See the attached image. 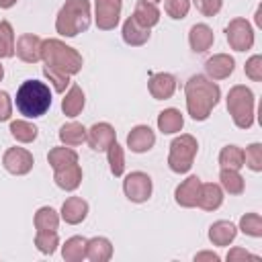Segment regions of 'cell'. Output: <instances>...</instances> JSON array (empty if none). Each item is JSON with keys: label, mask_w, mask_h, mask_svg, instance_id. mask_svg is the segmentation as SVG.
Returning <instances> with one entry per match:
<instances>
[{"label": "cell", "mask_w": 262, "mask_h": 262, "mask_svg": "<svg viewBox=\"0 0 262 262\" xmlns=\"http://www.w3.org/2000/svg\"><path fill=\"white\" fill-rule=\"evenodd\" d=\"M86 141L94 151H106V147L117 141V131L108 123H94L86 129Z\"/></svg>", "instance_id": "obj_12"}, {"label": "cell", "mask_w": 262, "mask_h": 262, "mask_svg": "<svg viewBox=\"0 0 262 262\" xmlns=\"http://www.w3.org/2000/svg\"><path fill=\"white\" fill-rule=\"evenodd\" d=\"M192 2L203 16H215L223 6V0H192Z\"/></svg>", "instance_id": "obj_42"}, {"label": "cell", "mask_w": 262, "mask_h": 262, "mask_svg": "<svg viewBox=\"0 0 262 262\" xmlns=\"http://www.w3.org/2000/svg\"><path fill=\"white\" fill-rule=\"evenodd\" d=\"M123 0H94V20L100 31H111L119 25Z\"/></svg>", "instance_id": "obj_10"}, {"label": "cell", "mask_w": 262, "mask_h": 262, "mask_svg": "<svg viewBox=\"0 0 262 262\" xmlns=\"http://www.w3.org/2000/svg\"><path fill=\"white\" fill-rule=\"evenodd\" d=\"M244 72H246V76H248L250 80L260 82V80H262V55H252V57L246 61Z\"/></svg>", "instance_id": "obj_41"}, {"label": "cell", "mask_w": 262, "mask_h": 262, "mask_svg": "<svg viewBox=\"0 0 262 262\" xmlns=\"http://www.w3.org/2000/svg\"><path fill=\"white\" fill-rule=\"evenodd\" d=\"M254 104H256V98H254V92L248 86L237 84V86L229 88V92H227V111H229L235 127L250 129L254 125Z\"/></svg>", "instance_id": "obj_5"}, {"label": "cell", "mask_w": 262, "mask_h": 262, "mask_svg": "<svg viewBox=\"0 0 262 262\" xmlns=\"http://www.w3.org/2000/svg\"><path fill=\"white\" fill-rule=\"evenodd\" d=\"M239 229L250 237H260L262 235V217L258 213H246L239 219Z\"/></svg>", "instance_id": "obj_37"}, {"label": "cell", "mask_w": 262, "mask_h": 262, "mask_svg": "<svg viewBox=\"0 0 262 262\" xmlns=\"http://www.w3.org/2000/svg\"><path fill=\"white\" fill-rule=\"evenodd\" d=\"M43 74L49 78V82L53 84V90L55 92H66V88H68V84H70V76H66V74H61V72H57V70H51V68H47V66H43Z\"/></svg>", "instance_id": "obj_40"}, {"label": "cell", "mask_w": 262, "mask_h": 262, "mask_svg": "<svg viewBox=\"0 0 262 262\" xmlns=\"http://www.w3.org/2000/svg\"><path fill=\"white\" fill-rule=\"evenodd\" d=\"M53 180L61 190H76L82 182V168L76 164H70L66 168L53 170Z\"/></svg>", "instance_id": "obj_19"}, {"label": "cell", "mask_w": 262, "mask_h": 262, "mask_svg": "<svg viewBox=\"0 0 262 262\" xmlns=\"http://www.w3.org/2000/svg\"><path fill=\"white\" fill-rule=\"evenodd\" d=\"M233 68H235V59L227 53H215L205 61V72H207V78L211 80L229 78L233 74Z\"/></svg>", "instance_id": "obj_15"}, {"label": "cell", "mask_w": 262, "mask_h": 262, "mask_svg": "<svg viewBox=\"0 0 262 262\" xmlns=\"http://www.w3.org/2000/svg\"><path fill=\"white\" fill-rule=\"evenodd\" d=\"M225 37L233 51H248L254 45V29L246 18H231L225 27Z\"/></svg>", "instance_id": "obj_7"}, {"label": "cell", "mask_w": 262, "mask_h": 262, "mask_svg": "<svg viewBox=\"0 0 262 262\" xmlns=\"http://www.w3.org/2000/svg\"><path fill=\"white\" fill-rule=\"evenodd\" d=\"M121 35H123V41L127 43V45H131V47H139V45H145L147 43V39H149V29H145V27H141L133 16H129L125 23H123V31H121Z\"/></svg>", "instance_id": "obj_20"}, {"label": "cell", "mask_w": 262, "mask_h": 262, "mask_svg": "<svg viewBox=\"0 0 262 262\" xmlns=\"http://www.w3.org/2000/svg\"><path fill=\"white\" fill-rule=\"evenodd\" d=\"M14 55V31L8 20H0V59Z\"/></svg>", "instance_id": "obj_35"}, {"label": "cell", "mask_w": 262, "mask_h": 262, "mask_svg": "<svg viewBox=\"0 0 262 262\" xmlns=\"http://www.w3.org/2000/svg\"><path fill=\"white\" fill-rule=\"evenodd\" d=\"M215 41V35H213V29L205 23H199V25H192L190 31H188V43H190V49L194 53H205L207 49H211Z\"/></svg>", "instance_id": "obj_17"}, {"label": "cell", "mask_w": 262, "mask_h": 262, "mask_svg": "<svg viewBox=\"0 0 262 262\" xmlns=\"http://www.w3.org/2000/svg\"><path fill=\"white\" fill-rule=\"evenodd\" d=\"M151 178L145 172H131L123 180V192L131 203H145L151 196Z\"/></svg>", "instance_id": "obj_8"}, {"label": "cell", "mask_w": 262, "mask_h": 262, "mask_svg": "<svg viewBox=\"0 0 262 262\" xmlns=\"http://www.w3.org/2000/svg\"><path fill=\"white\" fill-rule=\"evenodd\" d=\"M246 258H252V260H258L256 254H250L248 250L244 248H233L227 252V262H235V260H246Z\"/></svg>", "instance_id": "obj_44"}, {"label": "cell", "mask_w": 262, "mask_h": 262, "mask_svg": "<svg viewBox=\"0 0 262 262\" xmlns=\"http://www.w3.org/2000/svg\"><path fill=\"white\" fill-rule=\"evenodd\" d=\"M37 131H39V129H37L33 123L23 121V119L10 123V135H12L16 141H20V143H31V141H35V139H37Z\"/></svg>", "instance_id": "obj_33"}, {"label": "cell", "mask_w": 262, "mask_h": 262, "mask_svg": "<svg viewBox=\"0 0 262 262\" xmlns=\"http://www.w3.org/2000/svg\"><path fill=\"white\" fill-rule=\"evenodd\" d=\"M14 4H16V0H0V8H10Z\"/></svg>", "instance_id": "obj_46"}, {"label": "cell", "mask_w": 262, "mask_h": 262, "mask_svg": "<svg viewBox=\"0 0 262 262\" xmlns=\"http://www.w3.org/2000/svg\"><path fill=\"white\" fill-rule=\"evenodd\" d=\"M35 246L41 254H53L59 246L57 231H37L35 235Z\"/></svg>", "instance_id": "obj_36"}, {"label": "cell", "mask_w": 262, "mask_h": 262, "mask_svg": "<svg viewBox=\"0 0 262 262\" xmlns=\"http://www.w3.org/2000/svg\"><path fill=\"white\" fill-rule=\"evenodd\" d=\"M237 235V227L231 223V221H215L211 227H209V239L213 246H229Z\"/></svg>", "instance_id": "obj_22"}, {"label": "cell", "mask_w": 262, "mask_h": 262, "mask_svg": "<svg viewBox=\"0 0 262 262\" xmlns=\"http://www.w3.org/2000/svg\"><path fill=\"white\" fill-rule=\"evenodd\" d=\"M219 166L221 168L239 170L244 166V149L237 147V145H225L219 151Z\"/></svg>", "instance_id": "obj_32"}, {"label": "cell", "mask_w": 262, "mask_h": 262, "mask_svg": "<svg viewBox=\"0 0 262 262\" xmlns=\"http://www.w3.org/2000/svg\"><path fill=\"white\" fill-rule=\"evenodd\" d=\"M88 215V203L82 196H70L61 205V219L70 225H78Z\"/></svg>", "instance_id": "obj_18"}, {"label": "cell", "mask_w": 262, "mask_h": 262, "mask_svg": "<svg viewBox=\"0 0 262 262\" xmlns=\"http://www.w3.org/2000/svg\"><path fill=\"white\" fill-rule=\"evenodd\" d=\"M113 256V244L106 237H92L86 242V258L92 262H106Z\"/></svg>", "instance_id": "obj_24"}, {"label": "cell", "mask_w": 262, "mask_h": 262, "mask_svg": "<svg viewBox=\"0 0 262 262\" xmlns=\"http://www.w3.org/2000/svg\"><path fill=\"white\" fill-rule=\"evenodd\" d=\"M35 158L29 149L25 147H8L2 156V166L6 168V172L14 174V176H25L33 170Z\"/></svg>", "instance_id": "obj_9"}, {"label": "cell", "mask_w": 262, "mask_h": 262, "mask_svg": "<svg viewBox=\"0 0 262 262\" xmlns=\"http://www.w3.org/2000/svg\"><path fill=\"white\" fill-rule=\"evenodd\" d=\"M59 141L63 145H68V147H76V145L84 143L86 141V129H84V125H80L76 121H70V123L61 125L59 127Z\"/></svg>", "instance_id": "obj_27"}, {"label": "cell", "mask_w": 262, "mask_h": 262, "mask_svg": "<svg viewBox=\"0 0 262 262\" xmlns=\"http://www.w3.org/2000/svg\"><path fill=\"white\" fill-rule=\"evenodd\" d=\"M41 47L43 39L33 33H25L16 39L14 43V53L25 61V63H37L41 59Z\"/></svg>", "instance_id": "obj_11"}, {"label": "cell", "mask_w": 262, "mask_h": 262, "mask_svg": "<svg viewBox=\"0 0 262 262\" xmlns=\"http://www.w3.org/2000/svg\"><path fill=\"white\" fill-rule=\"evenodd\" d=\"M59 215L51 207H41L35 213V227L37 231H57Z\"/></svg>", "instance_id": "obj_31"}, {"label": "cell", "mask_w": 262, "mask_h": 262, "mask_svg": "<svg viewBox=\"0 0 262 262\" xmlns=\"http://www.w3.org/2000/svg\"><path fill=\"white\" fill-rule=\"evenodd\" d=\"M149 2H154V4H158V2H160V0H149Z\"/></svg>", "instance_id": "obj_49"}, {"label": "cell", "mask_w": 262, "mask_h": 262, "mask_svg": "<svg viewBox=\"0 0 262 262\" xmlns=\"http://www.w3.org/2000/svg\"><path fill=\"white\" fill-rule=\"evenodd\" d=\"M90 2L88 0H66L55 16V31L63 37H76L90 27Z\"/></svg>", "instance_id": "obj_4"}, {"label": "cell", "mask_w": 262, "mask_h": 262, "mask_svg": "<svg viewBox=\"0 0 262 262\" xmlns=\"http://www.w3.org/2000/svg\"><path fill=\"white\" fill-rule=\"evenodd\" d=\"M2 78H4V68L0 66V82H2Z\"/></svg>", "instance_id": "obj_48"}, {"label": "cell", "mask_w": 262, "mask_h": 262, "mask_svg": "<svg viewBox=\"0 0 262 262\" xmlns=\"http://www.w3.org/2000/svg\"><path fill=\"white\" fill-rule=\"evenodd\" d=\"M194 260H196V262H201V260H213V262H217L219 256H217L215 252H199V254L194 256Z\"/></svg>", "instance_id": "obj_45"}, {"label": "cell", "mask_w": 262, "mask_h": 262, "mask_svg": "<svg viewBox=\"0 0 262 262\" xmlns=\"http://www.w3.org/2000/svg\"><path fill=\"white\" fill-rule=\"evenodd\" d=\"M51 106V92L45 82L25 80L16 90V108L29 119L43 117Z\"/></svg>", "instance_id": "obj_2"}, {"label": "cell", "mask_w": 262, "mask_h": 262, "mask_svg": "<svg viewBox=\"0 0 262 262\" xmlns=\"http://www.w3.org/2000/svg\"><path fill=\"white\" fill-rule=\"evenodd\" d=\"M164 10L170 18H184L190 10V0H164Z\"/></svg>", "instance_id": "obj_39"}, {"label": "cell", "mask_w": 262, "mask_h": 262, "mask_svg": "<svg viewBox=\"0 0 262 262\" xmlns=\"http://www.w3.org/2000/svg\"><path fill=\"white\" fill-rule=\"evenodd\" d=\"M147 90L149 94L156 98V100H166L174 94L176 90V78L168 72H156V74H149V80H147Z\"/></svg>", "instance_id": "obj_13"}, {"label": "cell", "mask_w": 262, "mask_h": 262, "mask_svg": "<svg viewBox=\"0 0 262 262\" xmlns=\"http://www.w3.org/2000/svg\"><path fill=\"white\" fill-rule=\"evenodd\" d=\"M219 186L229 192V194H242L244 192V178L239 174V170H231V168H221L219 172Z\"/></svg>", "instance_id": "obj_30"}, {"label": "cell", "mask_w": 262, "mask_h": 262, "mask_svg": "<svg viewBox=\"0 0 262 262\" xmlns=\"http://www.w3.org/2000/svg\"><path fill=\"white\" fill-rule=\"evenodd\" d=\"M84 102H86V98H84L82 88L78 84H74L68 90V94L63 96V100H61V111H63L66 117H78L82 113V108H84Z\"/></svg>", "instance_id": "obj_25"}, {"label": "cell", "mask_w": 262, "mask_h": 262, "mask_svg": "<svg viewBox=\"0 0 262 262\" xmlns=\"http://www.w3.org/2000/svg\"><path fill=\"white\" fill-rule=\"evenodd\" d=\"M41 59L47 68L57 70L66 76H74L82 70V55L59 39H45L41 47Z\"/></svg>", "instance_id": "obj_3"}, {"label": "cell", "mask_w": 262, "mask_h": 262, "mask_svg": "<svg viewBox=\"0 0 262 262\" xmlns=\"http://www.w3.org/2000/svg\"><path fill=\"white\" fill-rule=\"evenodd\" d=\"M86 237L82 235H74L70 239H66V244L61 246V256L66 262H82L86 258Z\"/></svg>", "instance_id": "obj_28"}, {"label": "cell", "mask_w": 262, "mask_h": 262, "mask_svg": "<svg viewBox=\"0 0 262 262\" xmlns=\"http://www.w3.org/2000/svg\"><path fill=\"white\" fill-rule=\"evenodd\" d=\"M244 166H248L252 172L262 170V143H250L244 151Z\"/></svg>", "instance_id": "obj_38"}, {"label": "cell", "mask_w": 262, "mask_h": 262, "mask_svg": "<svg viewBox=\"0 0 262 262\" xmlns=\"http://www.w3.org/2000/svg\"><path fill=\"white\" fill-rule=\"evenodd\" d=\"M199 143L192 135L182 133L170 143V154H168V166L176 174H186L192 168L194 156H196Z\"/></svg>", "instance_id": "obj_6"}, {"label": "cell", "mask_w": 262, "mask_h": 262, "mask_svg": "<svg viewBox=\"0 0 262 262\" xmlns=\"http://www.w3.org/2000/svg\"><path fill=\"white\" fill-rule=\"evenodd\" d=\"M184 127V117L178 108H164L158 115V129L162 133H178Z\"/></svg>", "instance_id": "obj_26"}, {"label": "cell", "mask_w": 262, "mask_h": 262, "mask_svg": "<svg viewBox=\"0 0 262 262\" xmlns=\"http://www.w3.org/2000/svg\"><path fill=\"white\" fill-rule=\"evenodd\" d=\"M256 25L262 27V6H258V10H256Z\"/></svg>", "instance_id": "obj_47"}, {"label": "cell", "mask_w": 262, "mask_h": 262, "mask_svg": "<svg viewBox=\"0 0 262 262\" xmlns=\"http://www.w3.org/2000/svg\"><path fill=\"white\" fill-rule=\"evenodd\" d=\"M106 160H108L111 174L113 176H123V172H125V156H123V147L117 141H113L106 147Z\"/></svg>", "instance_id": "obj_34"}, {"label": "cell", "mask_w": 262, "mask_h": 262, "mask_svg": "<svg viewBox=\"0 0 262 262\" xmlns=\"http://www.w3.org/2000/svg\"><path fill=\"white\" fill-rule=\"evenodd\" d=\"M201 178L199 176H188L186 180H182L176 190H174V201L176 205L184 207V209H190V207H196V201H199V192H201Z\"/></svg>", "instance_id": "obj_14"}, {"label": "cell", "mask_w": 262, "mask_h": 262, "mask_svg": "<svg viewBox=\"0 0 262 262\" xmlns=\"http://www.w3.org/2000/svg\"><path fill=\"white\" fill-rule=\"evenodd\" d=\"M133 18H135L141 27L151 29V27H156V25L160 23V10H158V6H156L154 2H149V0H137L135 10H133Z\"/></svg>", "instance_id": "obj_23"}, {"label": "cell", "mask_w": 262, "mask_h": 262, "mask_svg": "<svg viewBox=\"0 0 262 262\" xmlns=\"http://www.w3.org/2000/svg\"><path fill=\"white\" fill-rule=\"evenodd\" d=\"M184 94H186V111L194 121H207L211 111L217 106L221 98L219 86L207 78V76H190L188 82L184 84Z\"/></svg>", "instance_id": "obj_1"}, {"label": "cell", "mask_w": 262, "mask_h": 262, "mask_svg": "<svg viewBox=\"0 0 262 262\" xmlns=\"http://www.w3.org/2000/svg\"><path fill=\"white\" fill-rule=\"evenodd\" d=\"M47 162L53 170H59V168H66L70 164H76L78 162V154L68 147V145H61V147H51L49 154H47Z\"/></svg>", "instance_id": "obj_29"}, {"label": "cell", "mask_w": 262, "mask_h": 262, "mask_svg": "<svg viewBox=\"0 0 262 262\" xmlns=\"http://www.w3.org/2000/svg\"><path fill=\"white\" fill-rule=\"evenodd\" d=\"M156 143V133L147 125H137L129 131L127 135V147L135 154H145L154 147Z\"/></svg>", "instance_id": "obj_16"}, {"label": "cell", "mask_w": 262, "mask_h": 262, "mask_svg": "<svg viewBox=\"0 0 262 262\" xmlns=\"http://www.w3.org/2000/svg\"><path fill=\"white\" fill-rule=\"evenodd\" d=\"M10 115H12V100L8 92L0 90V121H8Z\"/></svg>", "instance_id": "obj_43"}, {"label": "cell", "mask_w": 262, "mask_h": 262, "mask_svg": "<svg viewBox=\"0 0 262 262\" xmlns=\"http://www.w3.org/2000/svg\"><path fill=\"white\" fill-rule=\"evenodd\" d=\"M223 203V188L215 182H207V184H201V192H199V201L196 205L203 209V211H215L219 209Z\"/></svg>", "instance_id": "obj_21"}]
</instances>
